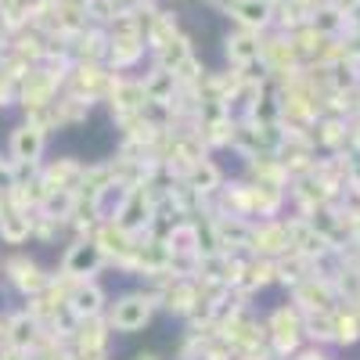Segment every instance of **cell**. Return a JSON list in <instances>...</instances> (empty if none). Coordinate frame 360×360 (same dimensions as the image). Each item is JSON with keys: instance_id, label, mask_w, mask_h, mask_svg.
I'll list each match as a JSON object with an SVG mask.
<instances>
[{"instance_id": "3957f363", "label": "cell", "mask_w": 360, "mask_h": 360, "mask_svg": "<svg viewBox=\"0 0 360 360\" xmlns=\"http://www.w3.org/2000/svg\"><path fill=\"white\" fill-rule=\"evenodd\" d=\"M98 263H101L98 245H72V252L65 259V270H69V274H94Z\"/></svg>"}, {"instance_id": "7a4b0ae2", "label": "cell", "mask_w": 360, "mask_h": 360, "mask_svg": "<svg viewBox=\"0 0 360 360\" xmlns=\"http://www.w3.org/2000/svg\"><path fill=\"white\" fill-rule=\"evenodd\" d=\"M40 152H44V134H40L37 127L15 130V137H11V155H15L18 162H33Z\"/></svg>"}, {"instance_id": "8992f818", "label": "cell", "mask_w": 360, "mask_h": 360, "mask_svg": "<svg viewBox=\"0 0 360 360\" xmlns=\"http://www.w3.org/2000/svg\"><path fill=\"white\" fill-rule=\"evenodd\" d=\"M72 307H76L79 317H94V314L101 310V292H98V288H79Z\"/></svg>"}, {"instance_id": "5b68a950", "label": "cell", "mask_w": 360, "mask_h": 360, "mask_svg": "<svg viewBox=\"0 0 360 360\" xmlns=\"http://www.w3.org/2000/svg\"><path fill=\"white\" fill-rule=\"evenodd\" d=\"M8 332H11V335H8V339H11V346H15V349H25L29 342H33L37 324L29 321V317H18V321H11V324H8Z\"/></svg>"}, {"instance_id": "6da1fadb", "label": "cell", "mask_w": 360, "mask_h": 360, "mask_svg": "<svg viewBox=\"0 0 360 360\" xmlns=\"http://www.w3.org/2000/svg\"><path fill=\"white\" fill-rule=\"evenodd\" d=\"M148 314H152L148 299H123V303H115V310H112V324L119 332H137V328H144Z\"/></svg>"}, {"instance_id": "277c9868", "label": "cell", "mask_w": 360, "mask_h": 360, "mask_svg": "<svg viewBox=\"0 0 360 360\" xmlns=\"http://www.w3.org/2000/svg\"><path fill=\"white\" fill-rule=\"evenodd\" d=\"M0 234H4L11 245H18L22 238L29 234V220H25L22 213H8V217H0Z\"/></svg>"}]
</instances>
